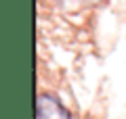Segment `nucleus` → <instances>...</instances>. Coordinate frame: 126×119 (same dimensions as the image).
Here are the masks:
<instances>
[{"mask_svg": "<svg viewBox=\"0 0 126 119\" xmlns=\"http://www.w3.org/2000/svg\"><path fill=\"white\" fill-rule=\"evenodd\" d=\"M36 119H72V115L55 94H38Z\"/></svg>", "mask_w": 126, "mask_h": 119, "instance_id": "obj_1", "label": "nucleus"}]
</instances>
